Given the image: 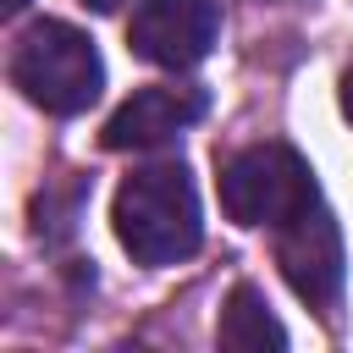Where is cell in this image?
Here are the masks:
<instances>
[{"label":"cell","mask_w":353,"mask_h":353,"mask_svg":"<svg viewBox=\"0 0 353 353\" xmlns=\"http://www.w3.org/2000/svg\"><path fill=\"white\" fill-rule=\"evenodd\" d=\"M221 33V6L215 0H138L132 6V50L149 61V66H165V72H188L210 55Z\"/></svg>","instance_id":"5"},{"label":"cell","mask_w":353,"mask_h":353,"mask_svg":"<svg viewBox=\"0 0 353 353\" xmlns=\"http://www.w3.org/2000/svg\"><path fill=\"white\" fill-rule=\"evenodd\" d=\"M11 83L50 116H77L99 99L105 88V61L94 50V39L72 22H33L17 50H11Z\"/></svg>","instance_id":"2"},{"label":"cell","mask_w":353,"mask_h":353,"mask_svg":"<svg viewBox=\"0 0 353 353\" xmlns=\"http://www.w3.org/2000/svg\"><path fill=\"white\" fill-rule=\"evenodd\" d=\"M221 347H232V353H265V347H287V325L270 314V303H265V292L259 287H248V281H237L232 287V298H226V309H221Z\"/></svg>","instance_id":"7"},{"label":"cell","mask_w":353,"mask_h":353,"mask_svg":"<svg viewBox=\"0 0 353 353\" xmlns=\"http://www.w3.org/2000/svg\"><path fill=\"white\" fill-rule=\"evenodd\" d=\"M199 116H204V88H176V83L138 88L105 121V149H154L182 127H193Z\"/></svg>","instance_id":"6"},{"label":"cell","mask_w":353,"mask_h":353,"mask_svg":"<svg viewBox=\"0 0 353 353\" xmlns=\"http://www.w3.org/2000/svg\"><path fill=\"white\" fill-rule=\"evenodd\" d=\"M88 6H94V11H116L121 0H88Z\"/></svg>","instance_id":"9"},{"label":"cell","mask_w":353,"mask_h":353,"mask_svg":"<svg viewBox=\"0 0 353 353\" xmlns=\"http://www.w3.org/2000/svg\"><path fill=\"white\" fill-rule=\"evenodd\" d=\"M342 116H347V121H353V66H347V72H342Z\"/></svg>","instance_id":"8"},{"label":"cell","mask_w":353,"mask_h":353,"mask_svg":"<svg viewBox=\"0 0 353 353\" xmlns=\"http://www.w3.org/2000/svg\"><path fill=\"white\" fill-rule=\"evenodd\" d=\"M276 265L309 309L331 314V303L342 298V265L347 259H342V226L320 199L309 210H298L287 226H276Z\"/></svg>","instance_id":"4"},{"label":"cell","mask_w":353,"mask_h":353,"mask_svg":"<svg viewBox=\"0 0 353 353\" xmlns=\"http://www.w3.org/2000/svg\"><path fill=\"white\" fill-rule=\"evenodd\" d=\"M314 199V171L287 143H248L221 165V210L237 226H287Z\"/></svg>","instance_id":"3"},{"label":"cell","mask_w":353,"mask_h":353,"mask_svg":"<svg viewBox=\"0 0 353 353\" xmlns=\"http://www.w3.org/2000/svg\"><path fill=\"white\" fill-rule=\"evenodd\" d=\"M22 6H28V0H6V17H17V11H22Z\"/></svg>","instance_id":"10"},{"label":"cell","mask_w":353,"mask_h":353,"mask_svg":"<svg viewBox=\"0 0 353 353\" xmlns=\"http://www.w3.org/2000/svg\"><path fill=\"white\" fill-rule=\"evenodd\" d=\"M110 226H116V243L138 265H176V259L199 254L204 215H199V188H193L188 165L160 160V165L132 171L116 188Z\"/></svg>","instance_id":"1"}]
</instances>
